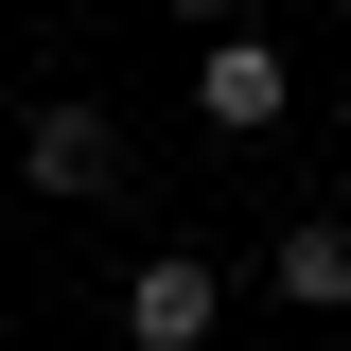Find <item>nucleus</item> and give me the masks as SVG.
Returning <instances> with one entry per match:
<instances>
[{"label": "nucleus", "mask_w": 351, "mask_h": 351, "mask_svg": "<svg viewBox=\"0 0 351 351\" xmlns=\"http://www.w3.org/2000/svg\"><path fill=\"white\" fill-rule=\"evenodd\" d=\"M281 106H299L281 36H246V18H228V36H193V123H211V141H263Z\"/></svg>", "instance_id": "obj_1"}, {"label": "nucleus", "mask_w": 351, "mask_h": 351, "mask_svg": "<svg viewBox=\"0 0 351 351\" xmlns=\"http://www.w3.org/2000/svg\"><path fill=\"white\" fill-rule=\"evenodd\" d=\"M211 316H228V263H211V246H141V281H123V351H211Z\"/></svg>", "instance_id": "obj_2"}, {"label": "nucleus", "mask_w": 351, "mask_h": 351, "mask_svg": "<svg viewBox=\"0 0 351 351\" xmlns=\"http://www.w3.org/2000/svg\"><path fill=\"white\" fill-rule=\"evenodd\" d=\"M18 176H36V193H123V106H71V88H53L36 123H18Z\"/></svg>", "instance_id": "obj_3"}, {"label": "nucleus", "mask_w": 351, "mask_h": 351, "mask_svg": "<svg viewBox=\"0 0 351 351\" xmlns=\"http://www.w3.org/2000/svg\"><path fill=\"white\" fill-rule=\"evenodd\" d=\"M263 281H281L299 316H351V228H334V211H316V228H281V246H263Z\"/></svg>", "instance_id": "obj_4"}, {"label": "nucleus", "mask_w": 351, "mask_h": 351, "mask_svg": "<svg viewBox=\"0 0 351 351\" xmlns=\"http://www.w3.org/2000/svg\"><path fill=\"white\" fill-rule=\"evenodd\" d=\"M158 18H193V36H228V18H246V0H158Z\"/></svg>", "instance_id": "obj_5"}]
</instances>
